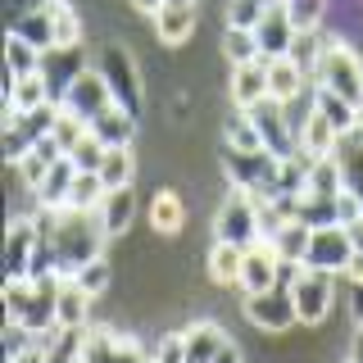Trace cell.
I'll return each mask as SVG.
<instances>
[{
    "label": "cell",
    "instance_id": "6da1fadb",
    "mask_svg": "<svg viewBox=\"0 0 363 363\" xmlns=\"http://www.w3.org/2000/svg\"><path fill=\"white\" fill-rule=\"evenodd\" d=\"M41 250L32 277H77L91 259L105 255V223L96 209H41Z\"/></svg>",
    "mask_w": 363,
    "mask_h": 363
},
{
    "label": "cell",
    "instance_id": "7a4b0ae2",
    "mask_svg": "<svg viewBox=\"0 0 363 363\" xmlns=\"http://www.w3.org/2000/svg\"><path fill=\"white\" fill-rule=\"evenodd\" d=\"M309 77H313V86H327V91H336V96H345L350 105L363 109V60L340 37H323Z\"/></svg>",
    "mask_w": 363,
    "mask_h": 363
},
{
    "label": "cell",
    "instance_id": "3957f363",
    "mask_svg": "<svg viewBox=\"0 0 363 363\" xmlns=\"http://www.w3.org/2000/svg\"><path fill=\"white\" fill-rule=\"evenodd\" d=\"M64 277H18L5 281V318H18L23 327L41 332L55 323V295Z\"/></svg>",
    "mask_w": 363,
    "mask_h": 363
},
{
    "label": "cell",
    "instance_id": "277c9868",
    "mask_svg": "<svg viewBox=\"0 0 363 363\" xmlns=\"http://www.w3.org/2000/svg\"><path fill=\"white\" fill-rule=\"evenodd\" d=\"M259 213H264V200L250 196V191L232 186L227 196L218 200V209H213V241H232V245H255L264 241V232H259Z\"/></svg>",
    "mask_w": 363,
    "mask_h": 363
},
{
    "label": "cell",
    "instance_id": "5b68a950",
    "mask_svg": "<svg viewBox=\"0 0 363 363\" xmlns=\"http://www.w3.org/2000/svg\"><path fill=\"white\" fill-rule=\"evenodd\" d=\"M60 118V105H37V109H5V132H0V145H5V159L9 168L23 164V155L32 150L37 141H45Z\"/></svg>",
    "mask_w": 363,
    "mask_h": 363
},
{
    "label": "cell",
    "instance_id": "8992f818",
    "mask_svg": "<svg viewBox=\"0 0 363 363\" xmlns=\"http://www.w3.org/2000/svg\"><path fill=\"white\" fill-rule=\"evenodd\" d=\"M277 164L281 159L272 150H227L223 145V168H227V177H232V186H241L259 200L277 196Z\"/></svg>",
    "mask_w": 363,
    "mask_h": 363
},
{
    "label": "cell",
    "instance_id": "52a82bcc",
    "mask_svg": "<svg viewBox=\"0 0 363 363\" xmlns=\"http://www.w3.org/2000/svg\"><path fill=\"white\" fill-rule=\"evenodd\" d=\"M354 236H350L345 223H327V227H313L309 232V250H304V268H318V272H332L340 277L350 264H354Z\"/></svg>",
    "mask_w": 363,
    "mask_h": 363
},
{
    "label": "cell",
    "instance_id": "ba28073f",
    "mask_svg": "<svg viewBox=\"0 0 363 363\" xmlns=\"http://www.w3.org/2000/svg\"><path fill=\"white\" fill-rule=\"evenodd\" d=\"M96 68L105 73V82H109V91H113V100H118L123 109H132L136 118H141L145 91H141V73H136V60L128 55V45H105V50L96 55Z\"/></svg>",
    "mask_w": 363,
    "mask_h": 363
},
{
    "label": "cell",
    "instance_id": "9c48e42d",
    "mask_svg": "<svg viewBox=\"0 0 363 363\" xmlns=\"http://www.w3.org/2000/svg\"><path fill=\"white\" fill-rule=\"evenodd\" d=\"M332 272H318V268H300L291 281V300L295 313H300V327H318L336 304V286H332Z\"/></svg>",
    "mask_w": 363,
    "mask_h": 363
},
{
    "label": "cell",
    "instance_id": "30bf717a",
    "mask_svg": "<svg viewBox=\"0 0 363 363\" xmlns=\"http://www.w3.org/2000/svg\"><path fill=\"white\" fill-rule=\"evenodd\" d=\"M250 118H255L259 136H264V145L277 159H291L300 150V123H291V105H281V100H259V105H250Z\"/></svg>",
    "mask_w": 363,
    "mask_h": 363
},
{
    "label": "cell",
    "instance_id": "8fae6325",
    "mask_svg": "<svg viewBox=\"0 0 363 363\" xmlns=\"http://www.w3.org/2000/svg\"><path fill=\"white\" fill-rule=\"evenodd\" d=\"M241 309H245L250 323L264 327V332H286V327L300 323L286 281H277V286H268V291H245V304H241Z\"/></svg>",
    "mask_w": 363,
    "mask_h": 363
},
{
    "label": "cell",
    "instance_id": "7c38bea8",
    "mask_svg": "<svg viewBox=\"0 0 363 363\" xmlns=\"http://www.w3.org/2000/svg\"><path fill=\"white\" fill-rule=\"evenodd\" d=\"M41 250V223L37 218H9V255H5V281L32 277Z\"/></svg>",
    "mask_w": 363,
    "mask_h": 363
},
{
    "label": "cell",
    "instance_id": "4fadbf2b",
    "mask_svg": "<svg viewBox=\"0 0 363 363\" xmlns=\"http://www.w3.org/2000/svg\"><path fill=\"white\" fill-rule=\"evenodd\" d=\"M82 73H86L82 41H77V45H55V50L41 55V77H45V86H50V100H55V105H60L64 91L73 86Z\"/></svg>",
    "mask_w": 363,
    "mask_h": 363
},
{
    "label": "cell",
    "instance_id": "5bb4252c",
    "mask_svg": "<svg viewBox=\"0 0 363 363\" xmlns=\"http://www.w3.org/2000/svg\"><path fill=\"white\" fill-rule=\"evenodd\" d=\"M259 37V55L264 60H281V55H295V41H300V28H295L291 9L281 0H272V9L264 14V23L255 28Z\"/></svg>",
    "mask_w": 363,
    "mask_h": 363
},
{
    "label": "cell",
    "instance_id": "9a60e30c",
    "mask_svg": "<svg viewBox=\"0 0 363 363\" xmlns=\"http://www.w3.org/2000/svg\"><path fill=\"white\" fill-rule=\"evenodd\" d=\"M60 105H64V109H73L77 118H86V123H91L100 109H109V105H113V91H109V82H105V73H100V68H86V73L64 91Z\"/></svg>",
    "mask_w": 363,
    "mask_h": 363
},
{
    "label": "cell",
    "instance_id": "2e32d148",
    "mask_svg": "<svg viewBox=\"0 0 363 363\" xmlns=\"http://www.w3.org/2000/svg\"><path fill=\"white\" fill-rule=\"evenodd\" d=\"M281 281V255L272 250V241L245 245V264H241V291H268Z\"/></svg>",
    "mask_w": 363,
    "mask_h": 363
},
{
    "label": "cell",
    "instance_id": "e0dca14e",
    "mask_svg": "<svg viewBox=\"0 0 363 363\" xmlns=\"http://www.w3.org/2000/svg\"><path fill=\"white\" fill-rule=\"evenodd\" d=\"M91 295L77 277H64L60 281V295H55V323L64 327V332H86V323H91Z\"/></svg>",
    "mask_w": 363,
    "mask_h": 363
},
{
    "label": "cell",
    "instance_id": "ac0fdd59",
    "mask_svg": "<svg viewBox=\"0 0 363 363\" xmlns=\"http://www.w3.org/2000/svg\"><path fill=\"white\" fill-rule=\"evenodd\" d=\"M9 32H18L23 41H32L37 50H55L60 45V32H55V0H45V5H32L23 9V14L9 18Z\"/></svg>",
    "mask_w": 363,
    "mask_h": 363
},
{
    "label": "cell",
    "instance_id": "d6986e66",
    "mask_svg": "<svg viewBox=\"0 0 363 363\" xmlns=\"http://www.w3.org/2000/svg\"><path fill=\"white\" fill-rule=\"evenodd\" d=\"M304 82H309V68H304L295 55H281V60H268V91L281 105H295L304 96Z\"/></svg>",
    "mask_w": 363,
    "mask_h": 363
},
{
    "label": "cell",
    "instance_id": "ffe728a7",
    "mask_svg": "<svg viewBox=\"0 0 363 363\" xmlns=\"http://www.w3.org/2000/svg\"><path fill=\"white\" fill-rule=\"evenodd\" d=\"M268 60H250V64H232V100L236 109H250L259 100H268Z\"/></svg>",
    "mask_w": 363,
    "mask_h": 363
},
{
    "label": "cell",
    "instance_id": "44dd1931",
    "mask_svg": "<svg viewBox=\"0 0 363 363\" xmlns=\"http://www.w3.org/2000/svg\"><path fill=\"white\" fill-rule=\"evenodd\" d=\"M73 182H77V164L64 155L60 164H55L50 173H45V182H41V186L32 191V196H37V209H45V213H50V209H68V196H73Z\"/></svg>",
    "mask_w": 363,
    "mask_h": 363
},
{
    "label": "cell",
    "instance_id": "7402d4cb",
    "mask_svg": "<svg viewBox=\"0 0 363 363\" xmlns=\"http://www.w3.org/2000/svg\"><path fill=\"white\" fill-rule=\"evenodd\" d=\"M136 113L132 109H123L118 100H113L109 109H100L96 118H91V136H100L105 145H132V136H136Z\"/></svg>",
    "mask_w": 363,
    "mask_h": 363
},
{
    "label": "cell",
    "instance_id": "603a6c76",
    "mask_svg": "<svg viewBox=\"0 0 363 363\" xmlns=\"http://www.w3.org/2000/svg\"><path fill=\"white\" fill-rule=\"evenodd\" d=\"M336 145H340V132L309 105V113H304V123H300V150L309 159H327V155H336Z\"/></svg>",
    "mask_w": 363,
    "mask_h": 363
},
{
    "label": "cell",
    "instance_id": "cb8c5ba5",
    "mask_svg": "<svg viewBox=\"0 0 363 363\" xmlns=\"http://www.w3.org/2000/svg\"><path fill=\"white\" fill-rule=\"evenodd\" d=\"M100 223H105V232L109 236H123L132 227V218H136V191L132 186H113V191H105V200H100Z\"/></svg>",
    "mask_w": 363,
    "mask_h": 363
},
{
    "label": "cell",
    "instance_id": "d4e9b609",
    "mask_svg": "<svg viewBox=\"0 0 363 363\" xmlns=\"http://www.w3.org/2000/svg\"><path fill=\"white\" fill-rule=\"evenodd\" d=\"M60 159H64V150L55 145V136H45V141H37V145H32V150L23 155V164H14V168H18L23 186H28V191H37L41 182H45V173H50V168L60 164Z\"/></svg>",
    "mask_w": 363,
    "mask_h": 363
},
{
    "label": "cell",
    "instance_id": "484cf974",
    "mask_svg": "<svg viewBox=\"0 0 363 363\" xmlns=\"http://www.w3.org/2000/svg\"><path fill=\"white\" fill-rule=\"evenodd\" d=\"M313 109L323 113L332 128L345 136V132H354L359 128V118H363V109L359 105H350L345 96H336V91H327V86H313Z\"/></svg>",
    "mask_w": 363,
    "mask_h": 363
},
{
    "label": "cell",
    "instance_id": "4316f807",
    "mask_svg": "<svg viewBox=\"0 0 363 363\" xmlns=\"http://www.w3.org/2000/svg\"><path fill=\"white\" fill-rule=\"evenodd\" d=\"M336 159H340V173H345V191L363 204V128L340 136Z\"/></svg>",
    "mask_w": 363,
    "mask_h": 363
},
{
    "label": "cell",
    "instance_id": "83f0119b",
    "mask_svg": "<svg viewBox=\"0 0 363 363\" xmlns=\"http://www.w3.org/2000/svg\"><path fill=\"white\" fill-rule=\"evenodd\" d=\"M150 23H155V37L164 41V45H182L196 32V9H177V5H159L155 14H150Z\"/></svg>",
    "mask_w": 363,
    "mask_h": 363
},
{
    "label": "cell",
    "instance_id": "f1b7e54d",
    "mask_svg": "<svg viewBox=\"0 0 363 363\" xmlns=\"http://www.w3.org/2000/svg\"><path fill=\"white\" fill-rule=\"evenodd\" d=\"M309 173H313V159L304 150H295L291 159H281L277 164V196L281 200H300L304 191H309ZM272 196V200H277Z\"/></svg>",
    "mask_w": 363,
    "mask_h": 363
},
{
    "label": "cell",
    "instance_id": "f546056e",
    "mask_svg": "<svg viewBox=\"0 0 363 363\" xmlns=\"http://www.w3.org/2000/svg\"><path fill=\"white\" fill-rule=\"evenodd\" d=\"M37 105H50V86H45L41 68L28 73V77L5 82V109H37Z\"/></svg>",
    "mask_w": 363,
    "mask_h": 363
},
{
    "label": "cell",
    "instance_id": "4dcf8cb0",
    "mask_svg": "<svg viewBox=\"0 0 363 363\" xmlns=\"http://www.w3.org/2000/svg\"><path fill=\"white\" fill-rule=\"evenodd\" d=\"M241 264H245V250L232 241H213L209 250V277L218 286H241Z\"/></svg>",
    "mask_w": 363,
    "mask_h": 363
},
{
    "label": "cell",
    "instance_id": "1f68e13d",
    "mask_svg": "<svg viewBox=\"0 0 363 363\" xmlns=\"http://www.w3.org/2000/svg\"><path fill=\"white\" fill-rule=\"evenodd\" d=\"M41 68V50L32 41H23L18 32H9L5 37V82H14V77H28Z\"/></svg>",
    "mask_w": 363,
    "mask_h": 363
},
{
    "label": "cell",
    "instance_id": "d6a6232c",
    "mask_svg": "<svg viewBox=\"0 0 363 363\" xmlns=\"http://www.w3.org/2000/svg\"><path fill=\"white\" fill-rule=\"evenodd\" d=\"M295 218H300L304 227L340 223V196H313V191H304V196L295 200Z\"/></svg>",
    "mask_w": 363,
    "mask_h": 363
},
{
    "label": "cell",
    "instance_id": "836d02e7",
    "mask_svg": "<svg viewBox=\"0 0 363 363\" xmlns=\"http://www.w3.org/2000/svg\"><path fill=\"white\" fill-rule=\"evenodd\" d=\"M223 145L227 150H268L259 128H255V118H250V109H236L232 118L223 123Z\"/></svg>",
    "mask_w": 363,
    "mask_h": 363
},
{
    "label": "cell",
    "instance_id": "e575fe53",
    "mask_svg": "<svg viewBox=\"0 0 363 363\" xmlns=\"http://www.w3.org/2000/svg\"><path fill=\"white\" fill-rule=\"evenodd\" d=\"M182 223H186V204H182L177 191H159V196L150 200V227L164 236L182 232Z\"/></svg>",
    "mask_w": 363,
    "mask_h": 363
},
{
    "label": "cell",
    "instance_id": "d590c367",
    "mask_svg": "<svg viewBox=\"0 0 363 363\" xmlns=\"http://www.w3.org/2000/svg\"><path fill=\"white\" fill-rule=\"evenodd\" d=\"M132 177H136V155L128 145H109L105 164H100V182L113 191V186H132Z\"/></svg>",
    "mask_w": 363,
    "mask_h": 363
},
{
    "label": "cell",
    "instance_id": "8d00e7d4",
    "mask_svg": "<svg viewBox=\"0 0 363 363\" xmlns=\"http://www.w3.org/2000/svg\"><path fill=\"white\" fill-rule=\"evenodd\" d=\"M309 232H313V227H304L300 218H291L277 236H272V250L281 255V264H304V250H309Z\"/></svg>",
    "mask_w": 363,
    "mask_h": 363
},
{
    "label": "cell",
    "instance_id": "74e56055",
    "mask_svg": "<svg viewBox=\"0 0 363 363\" xmlns=\"http://www.w3.org/2000/svg\"><path fill=\"white\" fill-rule=\"evenodd\" d=\"M118 332H105V327H86L82 332V359L86 363H118Z\"/></svg>",
    "mask_w": 363,
    "mask_h": 363
},
{
    "label": "cell",
    "instance_id": "f35d334b",
    "mask_svg": "<svg viewBox=\"0 0 363 363\" xmlns=\"http://www.w3.org/2000/svg\"><path fill=\"white\" fill-rule=\"evenodd\" d=\"M86 132H91V123H86V118H77L73 109H64V105H60V118H55V128H50V136H55V145H60L64 155H73V145L82 141Z\"/></svg>",
    "mask_w": 363,
    "mask_h": 363
},
{
    "label": "cell",
    "instance_id": "ab89813d",
    "mask_svg": "<svg viewBox=\"0 0 363 363\" xmlns=\"http://www.w3.org/2000/svg\"><path fill=\"white\" fill-rule=\"evenodd\" d=\"M105 182L100 173H82L77 168V182H73V196H68V209H100V200H105Z\"/></svg>",
    "mask_w": 363,
    "mask_h": 363
},
{
    "label": "cell",
    "instance_id": "60d3db41",
    "mask_svg": "<svg viewBox=\"0 0 363 363\" xmlns=\"http://www.w3.org/2000/svg\"><path fill=\"white\" fill-rule=\"evenodd\" d=\"M223 55L232 64H250V60H264L259 55V37L250 28H227V37H223Z\"/></svg>",
    "mask_w": 363,
    "mask_h": 363
},
{
    "label": "cell",
    "instance_id": "b9f144b4",
    "mask_svg": "<svg viewBox=\"0 0 363 363\" xmlns=\"http://www.w3.org/2000/svg\"><path fill=\"white\" fill-rule=\"evenodd\" d=\"M268 9H272V0H227V28H250L255 32Z\"/></svg>",
    "mask_w": 363,
    "mask_h": 363
},
{
    "label": "cell",
    "instance_id": "7bdbcfd3",
    "mask_svg": "<svg viewBox=\"0 0 363 363\" xmlns=\"http://www.w3.org/2000/svg\"><path fill=\"white\" fill-rule=\"evenodd\" d=\"M281 5L291 9V18H295L300 32H318L323 18H327V9H332V0H281Z\"/></svg>",
    "mask_w": 363,
    "mask_h": 363
},
{
    "label": "cell",
    "instance_id": "ee69618b",
    "mask_svg": "<svg viewBox=\"0 0 363 363\" xmlns=\"http://www.w3.org/2000/svg\"><path fill=\"white\" fill-rule=\"evenodd\" d=\"M105 155H109V145L100 141V136H91V132H86L82 141L73 145V155H68V159H73V164L82 168V173H100V164H105Z\"/></svg>",
    "mask_w": 363,
    "mask_h": 363
},
{
    "label": "cell",
    "instance_id": "f6af8a7d",
    "mask_svg": "<svg viewBox=\"0 0 363 363\" xmlns=\"http://www.w3.org/2000/svg\"><path fill=\"white\" fill-rule=\"evenodd\" d=\"M150 363H186V332H173L159 340L150 350Z\"/></svg>",
    "mask_w": 363,
    "mask_h": 363
},
{
    "label": "cell",
    "instance_id": "bcb514c9",
    "mask_svg": "<svg viewBox=\"0 0 363 363\" xmlns=\"http://www.w3.org/2000/svg\"><path fill=\"white\" fill-rule=\"evenodd\" d=\"M55 32H60V45H77V37H82V23L64 0H55Z\"/></svg>",
    "mask_w": 363,
    "mask_h": 363
},
{
    "label": "cell",
    "instance_id": "7dc6e473",
    "mask_svg": "<svg viewBox=\"0 0 363 363\" xmlns=\"http://www.w3.org/2000/svg\"><path fill=\"white\" fill-rule=\"evenodd\" d=\"M77 281H82V286H86L91 295H100V291L109 286V259H105V255H100V259H91V264H86L82 272H77Z\"/></svg>",
    "mask_w": 363,
    "mask_h": 363
},
{
    "label": "cell",
    "instance_id": "c3c4849f",
    "mask_svg": "<svg viewBox=\"0 0 363 363\" xmlns=\"http://www.w3.org/2000/svg\"><path fill=\"white\" fill-rule=\"evenodd\" d=\"M118 363H150V354H145V345H141V340L123 336V340H118Z\"/></svg>",
    "mask_w": 363,
    "mask_h": 363
},
{
    "label": "cell",
    "instance_id": "681fc988",
    "mask_svg": "<svg viewBox=\"0 0 363 363\" xmlns=\"http://www.w3.org/2000/svg\"><path fill=\"white\" fill-rule=\"evenodd\" d=\"M350 313H354V323H363V281H354V291H350Z\"/></svg>",
    "mask_w": 363,
    "mask_h": 363
},
{
    "label": "cell",
    "instance_id": "f907efd6",
    "mask_svg": "<svg viewBox=\"0 0 363 363\" xmlns=\"http://www.w3.org/2000/svg\"><path fill=\"white\" fill-rule=\"evenodd\" d=\"M213 363H245V359H241V350H236L232 340H227V345L218 350V354H213Z\"/></svg>",
    "mask_w": 363,
    "mask_h": 363
},
{
    "label": "cell",
    "instance_id": "816d5d0a",
    "mask_svg": "<svg viewBox=\"0 0 363 363\" xmlns=\"http://www.w3.org/2000/svg\"><path fill=\"white\" fill-rule=\"evenodd\" d=\"M350 363H363V323H359L354 340H350Z\"/></svg>",
    "mask_w": 363,
    "mask_h": 363
},
{
    "label": "cell",
    "instance_id": "f5cc1de1",
    "mask_svg": "<svg viewBox=\"0 0 363 363\" xmlns=\"http://www.w3.org/2000/svg\"><path fill=\"white\" fill-rule=\"evenodd\" d=\"M350 236H354V250L363 255V218H359V223H350Z\"/></svg>",
    "mask_w": 363,
    "mask_h": 363
},
{
    "label": "cell",
    "instance_id": "db71d44e",
    "mask_svg": "<svg viewBox=\"0 0 363 363\" xmlns=\"http://www.w3.org/2000/svg\"><path fill=\"white\" fill-rule=\"evenodd\" d=\"M136 5H141V9H145V14H155V9H159V5H164V0H136Z\"/></svg>",
    "mask_w": 363,
    "mask_h": 363
},
{
    "label": "cell",
    "instance_id": "11a10c76",
    "mask_svg": "<svg viewBox=\"0 0 363 363\" xmlns=\"http://www.w3.org/2000/svg\"><path fill=\"white\" fill-rule=\"evenodd\" d=\"M164 5H177V9H196V0H164Z\"/></svg>",
    "mask_w": 363,
    "mask_h": 363
},
{
    "label": "cell",
    "instance_id": "9f6ffc18",
    "mask_svg": "<svg viewBox=\"0 0 363 363\" xmlns=\"http://www.w3.org/2000/svg\"><path fill=\"white\" fill-rule=\"evenodd\" d=\"M359 128H363V118H359Z\"/></svg>",
    "mask_w": 363,
    "mask_h": 363
}]
</instances>
